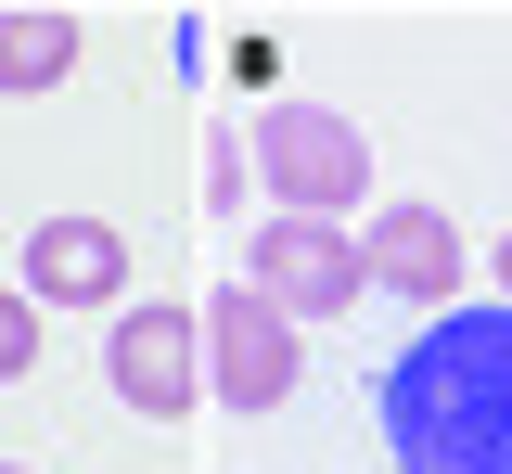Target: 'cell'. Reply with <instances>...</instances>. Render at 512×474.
Returning a JSON list of instances; mask_svg holds the SVG:
<instances>
[{"mask_svg":"<svg viewBox=\"0 0 512 474\" xmlns=\"http://www.w3.org/2000/svg\"><path fill=\"white\" fill-rule=\"evenodd\" d=\"M397 474H512V308H436L384 359Z\"/></svg>","mask_w":512,"mask_h":474,"instance_id":"6da1fadb","label":"cell"},{"mask_svg":"<svg viewBox=\"0 0 512 474\" xmlns=\"http://www.w3.org/2000/svg\"><path fill=\"white\" fill-rule=\"evenodd\" d=\"M256 180L282 193V218H333L346 231V205L372 193V141H359V116H333V103H269L256 116Z\"/></svg>","mask_w":512,"mask_h":474,"instance_id":"7a4b0ae2","label":"cell"},{"mask_svg":"<svg viewBox=\"0 0 512 474\" xmlns=\"http://www.w3.org/2000/svg\"><path fill=\"white\" fill-rule=\"evenodd\" d=\"M103 372H116V398L141 423H180L205 398V321H192L180 295H141V308H116V334H103Z\"/></svg>","mask_w":512,"mask_h":474,"instance_id":"3957f363","label":"cell"},{"mask_svg":"<svg viewBox=\"0 0 512 474\" xmlns=\"http://www.w3.org/2000/svg\"><path fill=\"white\" fill-rule=\"evenodd\" d=\"M244 282L282 321H346L359 308V231H333V218H256Z\"/></svg>","mask_w":512,"mask_h":474,"instance_id":"277c9868","label":"cell"},{"mask_svg":"<svg viewBox=\"0 0 512 474\" xmlns=\"http://www.w3.org/2000/svg\"><path fill=\"white\" fill-rule=\"evenodd\" d=\"M359 295H410L423 321H436V308H461V218H448V205H423V193L372 205V218H359Z\"/></svg>","mask_w":512,"mask_h":474,"instance_id":"5b68a950","label":"cell"},{"mask_svg":"<svg viewBox=\"0 0 512 474\" xmlns=\"http://www.w3.org/2000/svg\"><path fill=\"white\" fill-rule=\"evenodd\" d=\"M205 372H218V398L256 423V410L295 398V372H308V359H295V321H282L256 282H231V295H205Z\"/></svg>","mask_w":512,"mask_h":474,"instance_id":"8992f818","label":"cell"},{"mask_svg":"<svg viewBox=\"0 0 512 474\" xmlns=\"http://www.w3.org/2000/svg\"><path fill=\"white\" fill-rule=\"evenodd\" d=\"M13 295H26V308H116L128 295V231L116 218H39Z\"/></svg>","mask_w":512,"mask_h":474,"instance_id":"52a82bcc","label":"cell"},{"mask_svg":"<svg viewBox=\"0 0 512 474\" xmlns=\"http://www.w3.org/2000/svg\"><path fill=\"white\" fill-rule=\"evenodd\" d=\"M52 77H77V13L13 0V13H0V103H26V90H52Z\"/></svg>","mask_w":512,"mask_h":474,"instance_id":"ba28073f","label":"cell"},{"mask_svg":"<svg viewBox=\"0 0 512 474\" xmlns=\"http://www.w3.org/2000/svg\"><path fill=\"white\" fill-rule=\"evenodd\" d=\"M26 372H39V308L0 282V385H26Z\"/></svg>","mask_w":512,"mask_h":474,"instance_id":"9c48e42d","label":"cell"},{"mask_svg":"<svg viewBox=\"0 0 512 474\" xmlns=\"http://www.w3.org/2000/svg\"><path fill=\"white\" fill-rule=\"evenodd\" d=\"M500 308H512V244H500Z\"/></svg>","mask_w":512,"mask_h":474,"instance_id":"30bf717a","label":"cell"},{"mask_svg":"<svg viewBox=\"0 0 512 474\" xmlns=\"http://www.w3.org/2000/svg\"><path fill=\"white\" fill-rule=\"evenodd\" d=\"M0 474H26V462H0Z\"/></svg>","mask_w":512,"mask_h":474,"instance_id":"8fae6325","label":"cell"}]
</instances>
